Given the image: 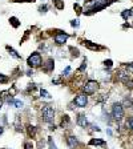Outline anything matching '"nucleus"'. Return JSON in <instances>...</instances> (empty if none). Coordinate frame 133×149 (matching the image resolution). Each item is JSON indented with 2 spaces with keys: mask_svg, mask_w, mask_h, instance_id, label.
<instances>
[{
  "mask_svg": "<svg viewBox=\"0 0 133 149\" xmlns=\"http://www.w3.org/2000/svg\"><path fill=\"white\" fill-rule=\"evenodd\" d=\"M122 106L124 108H133V100L130 96H125L124 101H122Z\"/></svg>",
  "mask_w": 133,
  "mask_h": 149,
  "instance_id": "13",
  "label": "nucleus"
},
{
  "mask_svg": "<svg viewBox=\"0 0 133 149\" xmlns=\"http://www.w3.org/2000/svg\"><path fill=\"white\" fill-rule=\"evenodd\" d=\"M53 4H55V8L57 9V11H61V9H64V7H65L63 0H53Z\"/></svg>",
  "mask_w": 133,
  "mask_h": 149,
  "instance_id": "17",
  "label": "nucleus"
},
{
  "mask_svg": "<svg viewBox=\"0 0 133 149\" xmlns=\"http://www.w3.org/2000/svg\"><path fill=\"white\" fill-rule=\"evenodd\" d=\"M73 9L77 12V15H80V13L83 12V8H81V6H79V4H73Z\"/></svg>",
  "mask_w": 133,
  "mask_h": 149,
  "instance_id": "29",
  "label": "nucleus"
},
{
  "mask_svg": "<svg viewBox=\"0 0 133 149\" xmlns=\"http://www.w3.org/2000/svg\"><path fill=\"white\" fill-rule=\"evenodd\" d=\"M73 105H76L77 108H85L88 105V96L84 93H80L73 99Z\"/></svg>",
  "mask_w": 133,
  "mask_h": 149,
  "instance_id": "6",
  "label": "nucleus"
},
{
  "mask_svg": "<svg viewBox=\"0 0 133 149\" xmlns=\"http://www.w3.org/2000/svg\"><path fill=\"white\" fill-rule=\"evenodd\" d=\"M66 144H68V146L71 149H75L76 146L79 145V140L76 138L75 136H68V138H66Z\"/></svg>",
  "mask_w": 133,
  "mask_h": 149,
  "instance_id": "11",
  "label": "nucleus"
},
{
  "mask_svg": "<svg viewBox=\"0 0 133 149\" xmlns=\"http://www.w3.org/2000/svg\"><path fill=\"white\" fill-rule=\"evenodd\" d=\"M69 124H71V119H69V116H68V115H64L63 117H61L60 127H61V128H68V127H69Z\"/></svg>",
  "mask_w": 133,
  "mask_h": 149,
  "instance_id": "12",
  "label": "nucleus"
},
{
  "mask_svg": "<svg viewBox=\"0 0 133 149\" xmlns=\"http://www.w3.org/2000/svg\"><path fill=\"white\" fill-rule=\"evenodd\" d=\"M69 73H71V67L68 65V67H65V69L63 71V73H61V77H66V76H69Z\"/></svg>",
  "mask_w": 133,
  "mask_h": 149,
  "instance_id": "25",
  "label": "nucleus"
},
{
  "mask_svg": "<svg viewBox=\"0 0 133 149\" xmlns=\"http://www.w3.org/2000/svg\"><path fill=\"white\" fill-rule=\"evenodd\" d=\"M27 64L31 68H37L43 64V57L40 52H32L29 55V57L27 59Z\"/></svg>",
  "mask_w": 133,
  "mask_h": 149,
  "instance_id": "2",
  "label": "nucleus"
},
{
  "mask_svg": "<svg viewBox=\"0 0 133 149\" xmlns=\"http://www.w3.org/2000/svg\"><path fill=\"white\" fill-rule=\"evenodd\" d=\"M56 33H55V36H53V41H55V44L56 45H63V44H65L66 43V40H68V37H69V35L68 33H65L64 31H55Z\"/></svg>",
  "mask_w": 133,
  "mask_h": 149,
  "instance_id": "5",
  "label": "nucleus"
},
{
  "mask_svg": "<svg viewBox=\"0 0 133 149\" xmlns=\"http://www.w3.org/2000/svg\"><path fill=\"white\" fill-rule=\"evenodd\" d=\"M39 11H40V13H45L48 11V6H47V4H43V6L39 7Z\"/></svg>",
  "mask_w": 133,
  "mask_h": 149,
  "instance_id": "31",
  "label": "nucleus"
},
{
  "mask_svg": "<svg viewBox=\"0 0 133 149\" xmlns=\"http://www.w3.org/2000/svg\"><path fill=\"white\" fill-rule=\"evenodd\" d=\"M83 44L91 51H101V49H104L101 45H97V44H94V43H92V41H89V40H84Z\"/></svg>",
  "mask_w": 133,
  "mask_h": 149,
  "instance_id": "8",
  "label": "nucleus"
},
{
  "mask_svg": "<svg viewBox=\"0 0 133 149\" xmlns=\"http://www.w3.org/2000/svg\"><path fill=\"white\" fill-rule=\"evenodd\" d=\"M40 96L43 97V99H51V95L45 89H40Z\"/></svg>",
  "mask_w": 133,
  "mask_h": 149,
  "instance_id": "24",
  "label": "nucleus"
},
{
  "mask_svg": "<svg viewBox=\"0 0 133 149\" xmlns=\"http://www.w3.org/2000/svg\"><path fill=\"white\" fill-rule=\"evenodd\" d=\"M76 123H77V125H79V127H81V128H85V127H88V125H89L88 119H87V116H85V115H79Z\"/></svg>",
  "mask_w": 133,
  "mask_h": 149,
  "instance_id": "9",
  "label": "nucleus"
},
{
  "mask_svg": "<svg viewBox=\"0 0 133 149\" xmlns=\"http://www.w3.org/2000/svg\"><path fill=\"white\" fill-rule=\"evenodd\" d=\"M71 25H72L73 28H79L80 23H79V20H77V19H76V20H71Z\"/></svg>",
  "mask_w": 133,
  "mask_h": 149,
  "instance_id": "33",
  "label": "nucleus"
},
{
  "mask_svg": "<svg viewBox=\"0 0 133 149\" xmlns=\"http://www.w3.org/2000/svg\"><path fill=\"white\" fill-rule=\"evenodd\" d=\"M116 74H117V79H118V80H120L121 83H124L125 80H128V79H129V73H128V69H120V71H118Z\"/></svg>",
  "mask_w": 133,
  "mask_h": 149,
  "instance_id": "10",
  "label": "nucleus"
},
{
  "mask_svg": "<svg viewBox=\"0 0 133 149\" xmlns=\"http://www.w3.org/2000/svg\"><path fill=\"white\" fill-rule=\"evenodd\" d=\"M112 117H113V120H116L117 123H120V121L124 119V106H122V104H120V102H113Z\"/></svg>",
  "mask_w": 133,
  "mask_h": 149,
  "instance_id": "1",
  "label": "nucleus"
},
{
  "mask_svg": "<svg viewBox=\"0 0 133 149\" xmlns=\"http://www.w3.org/2000/svg\"><path fill=\"white\" fill-rule=\"evenodd\" d=\"M98 89V83L96 80H88L83 87V93L87 96H91L93 93H96Z\"/></svg>",
  "mask_w": 133,
  "mask_h": 149,
  "instance_id": "4",
  "label": "nucleus"
},
{
  "mask_svg": "<svg viewBox=\"0 0 133 149\" xmlns=\"http://www.w3.org/2000/svg\"><path fill=\"white\" fill-rule=\"evenodd\" d=\"M126 128H129L130 130H133V116L128 117V120H126Z\"/></svg>",
  "mask_w": 133,
  "mask_h": 149,
  "instance_id": "22",
  "label": "nucleus"
},
{
  "mask_svg": "<svg viewBox=\"0 0 133 149\" xmlns=\"http://www.w3.org/2000/svg\"><path fill=\"white\" fill-rule=\"evenodd\" d=\"M9 24H11L13 28H19V27H20V24H21V23L19 21V19H17V17H15V16H11V17H9Z\"/></svg>",
  "mask_w": 133,
  "mask_h": 149,
  "instance_id": "16",
  "label": "nucleus"
},
{
  "mask_svg": "<svg viewBox=\"0 0 133 149\" xmlns=\"http://www.w3.org/2000/svg\"><path fill=\"white\" fill-rule=\"evenodd\" d=\"M69 51H71V55H72V57H73V59H77L79 56H80L79 49H77V48H75V47H69Z\"/></svg>",
  "mask_w": 133,
  "mask_h": 149,
  "instance_id": "19",
  "label": "nucleus"
},
{
  "mask_svg": "<svg viewBox=\"0 0 133 149\" xmlns=\"http://www.w3.org/2000/svg\"><path fill=\"white\" fill-rule=\"evenodd\" d=\"M85 69H87V61H85V60H84V61L81 63V65H80V67H79V69H77V71H79V72H84Z\"/></svg>",
  "mask_w": 133,
  "mask_h": 149,
  "instance_id": "30",
  "label": "nucleus"
},
{
  "mask_svg": "<svg viewBox=\"0 0 133 149\" xmlns=\"http://www.w3.org/2000/svg\"><path fill=\"white\" fill-rule=\"evenodd\" d=\"M91 127H92V129H93V130H97V132H100V128L97 127V125H94V124H91Z\"/></svg>",
  "mask_w": 133,
  "mask_h": 149,
  "instance_id": "35",
  "label": "nucleus"
},
{
  "mask_svg": "<svg viewBox=\"0 0 133 149\" xmlns=\"http://www.w3.org/2000/svg\"><path fill=\"white\" fill-rule=\"evenodd\" d=\"M24 149H33V142L32 141H27L24 144Z\"/></svg>",
  "mask_w": 133,
  "mask_h": 149,
  "instance_id": "32",
  "label": "nucleus"
},
{
  "mask_svg": "<svg viewBox=\"0 0 133 149\" xmlns=\"http://www.w3.org/2000/svg\"><path fill=\"white\" fill-rule=\"evenodd\" d=\"M53 69H55V61H53V59H52V57L47 59L45 63L43 64L41 71L44 72V73H51V72H53Z\"/></svg>",
  "mask_w": 133,
  "mask_h": 149,
  "instance_id": "7",
  "label": "nucleus"
},
{
  "mask_svg": "<svg viewBox=\"0 0 133 149\" xmlns=\"http://www.w3.org/2000/svg\"><path fill=\"white\" fill-rule=\"evenodd\" d=\"M27 130H28V136H29V137L33 138L36 136V127H33V125H28Z\"/></svg>",
  "mask_w": 133,
  "mask_h": 149,
  "instance_id": "18",
  "label": "nucleus"
},
{
  "mask_svg": "<svg viewBox=\"0 0 133 149\" xmlns=\"http://www.w3.org/2000/svg\"><path fill=\"white\" fill-rule=\"evenodd\" d=\"M104 67H105L107 69H111L113 67V61L111 59H108V60H104Z\"/></svg>",
  "mask_w": 133,
  "mask_h": 149,
  "instance_id": "21",
  "label": "nucleus"
},
{
  "mask_svg": "<svg viewBox=\"0 0 133 149\" xmlns=\"http://www.w3.org/2000/svg\"><path fill=\"white\" fill-rule=\"evenodd\" d=\"M124 67H125L126 69H129V71H133V61H132V63H128V64H125Z\"/></svg>",
  "mask_w": 133,
  "mask_h": 149,
  "instance_id": "34",
  "label": "nucleus"
},
{
  "mask_svg": "<svg viewBox=\"0 0 133 149\" xmlns=\"http://www.w3.org/2000/svg\"><path fill=\"white\" fill-rule=\"evenodd\" d=\"M8 80H9V79L6 76V74L0 73V84H6V83H8Z\"/></svg>",
  "mask_w": 133,
  "mask_h": 149,
  "instance_id": "26",
  "label": "nucleus"
},
{
  "mask_svg": "<svg viewBox=\"0 0 133 149\" xmlns=\"http://www.w3.org/2000/svg\"><path fill=\"white\" fill-rule=\"evenodd\" d=\"M41 117H43V121L44 123H53V120H55V109L52 108L51 105H45L44 108H43L41 110Z\"/></svg>",
  "mask_w": 133,
  "mask_h": 149,
  "instance_id": "3",
  "label": "nucleus"
},
{
  "mask_svg": "<svg viewBox=\"0 0 133 149\" xmlns=\"http://www.w3.org/2000/svg\"><path fill=\"white\" fill-rule=\"evenodd\" d=\"M3 132H4V128H3V127H0V136L3 134Z\"/></svg>",
  "mask_w": 133,
  "mask_h": 149,
  "instance_id": "38",
  "label": "nucleus"
},
{
  "mask_svg": "<svg viewBox=\"0 0 133 149\" xmlns=\"http://www.w3.org/2000/svg\"><path fill=\"white\" fill-rule=\"evenodd\" d=\"M6 49H7L8 52H9V55H11L12 57H15V59H17V60H20V59H21V55H19V53L16 52V51H15V49L12 48V47L7 45V47H6Z\"/></svg>",
  "mask_w": 133,
  "mask_h": 149,
  "instance_id": "14",
  "label": "nucleus"
},
{
  "mask_svg": "<svg viewBox=\"0 0 133 149\" xmlns=\"http://www.w3.org/2000/svg\"><path fill=\"white\" fill-rule=\"evenodd\" d=\"M89 145H101V146H105L107 142L104 140H100V138H92L89 141Z\"/></svg>",
  "mask_w": 133,
  "mask_h": 149,
  "instance_id": "15",
  "label": "nucleus"
},
{
  "mask_svg": "<svg viewBox=\"0 0 133 149\" xmlns=\"http://www.w3.org/2000/svg\"><path fill=\"white\" fill-rule=\"evenodd\" d=\"M13 2H35V0H13Z\"/></svg>",
  "mask_w": 133,
  "mask_h": 149,
  "instance_id": "37",
  "label": "nucleus"
},
{
  "mask_svg": "<svg viewBox=\"0 0 133 149\" xmlns=\"http://www.w3.org/2000/svg\"><path fill=\"white\" fill-rule=\"evenodd\" d=\"M61 83H63L61 77H55V79H52V84H53V85H60Z\"/></svg>",
  "mask_w": 133,
  "mask_h": 149,
  "instance_id": "27",
  "label": "nucleus"
},
{
  "mask_svg": "<svg viewBox=\"0 0 133 149\" xmlns=\"http://www.w3.org/2000/svg\"><path fill=\"white\" fill-rule=\"evenodd\" d=\"M27 76H33V71H32V69H28V71H27Z\"/></svg>",
  "mask_w": 133,
  "mask_h": 149,
  "instance_id": "36",
  "label": "nucleus"
},
{
  "mask_svg": "<svg viewBox=\"0 0 133 149\" xmlns=\"http://www.w3.org/2000/svg\"><path fill=\"white\" fill-rule=\"evenodd\" d=\"M130 15H133V8L130 9Z\"/></svg>",
  "mask_w": 133,
  "mask_h": 149,
  "instance_id": "40",
  "label": "nucleus"
},
{
  "mask_svg": "<svg viewBox=\"0 0 133 149\" xmlns=\"http://www.w3.org/2000/svg\"><path fill=\"white\" fill-rule=\"evenodd\" d=\"M124 84H125V87H128V88H130V89H132V88H133V80H132V79L129 77V79H128V80H125L124 81Z\"/></svg>",
  "mask_w": 133,
  "mask_h": 149,
  "instance_id": "28",
  "label": "nucleus"
},
{
  "mask_svg": "<svg viewBox=\"0 0 133 149\" xmlns=\"http://www.w3.org/2000/svg\"><path fill=\"white\" fill-rule=\"evenodd\" d=\"M121 16H122V19H124V20H128V19H129V16H130V9H125V11H122V12H121Z\"/></svg>",
  "mask_w": 133,
  "mask_h": 149,
  "instance_id": "20",
  "label": "nucleus"
},
{
  "mask_svg": "<svg viewBox=\"0 0 133 149\" xmlns=\"http://www.w3.org/2000/svg\"><path fill=\"white\" fill-rule=\"evenodd\" d=\"M12 105L15 106V108H23V106H24V102H23L21 100H15Z\"/></svg>",
  "mask_w": 133,
  "mask_h": 149,
  "instance_id": "23",
  "label": "nucleus"
},
{
  "mask_svg": "<svg viewBox=\"0 0 133 149\" xmlns=\"http://www.w3.org/2000/svg\"><path fill=\"white\" fill-rule=\"evenodd\" d=\"M49 129H51V130H55V129H56V127H55V125H51Z\"/></svg>",
  "mask_w": 133,
  "mask_h": 149,
  "instance_id": "39",
  "label": "nucleus"
}]
</instances>
